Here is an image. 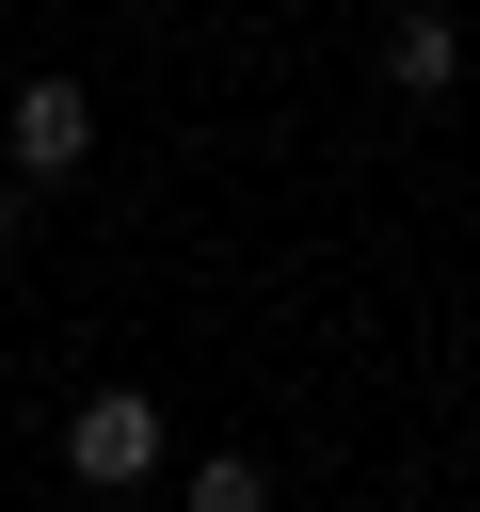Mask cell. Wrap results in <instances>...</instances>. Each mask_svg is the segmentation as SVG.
I'll use <instances>...</instances> for the list:
<instances>
[{
  "label": "cell",
  "instance_id": "obj_4",
  "mask_svg": "<svg viewBox=\"0 0 480 512\" xmlns=\"http://www.w3.org/2000/svg\"><path fill=\"white\" fill-rule=\"evenodd\" d=\"M192 512H272V480H256L240 448H208V464H192Z\"/></svg>",
  "mask_w": 480,
  "mask_h": 512
},
{
  "label": "cell",
  "instance_id": "obj_3",
  "mask_svg": "<svg viewBox=\"0 0 480 512\" xmlns=\"http://www.w3.org/2000/svg\"><path fill=\"white\" fill-rule=\"evenodd\" d=\"M448 64H464L448 16H384V80H400V96H448Z\"/></svg>",
  "mask_w": 480,
  "mask_h": 512
},
{
  "label": "cell",
  "instance_id": "obj_5",
  "mask_svg": "<svg viewBox=\"0 0 480 512\" xmlns=\"http://www.w3.org/2000/svg\"><path fill=\"white\" fill-rule=\"evenodd\" d=\"M96 512H144V496H96Z\"/></svg>",
  "mask_w": 480,
  "mask_h": 512
},
{
  "label": "cell",
  "instance_id": "obj_2",
  "mask_svg": "<svg viewBox=\"0 0 480 512\" xmlns=\"http://www.w3.org/2000/svg\"><path fill=\"white\" fill-rule=\"evenodd\" d=\"M80 160H96V96L80 80H32L16 96V176H80Z\"/></svg>",
  "mask_w": 480,
  "mask_h": 512
},
{
  "label": "cell",
  "instance_id": "obj_1",
  "mask_svg": "<svg viewBox=\"0 0 480 512\" xmlns=\"http://www.w3.org/2000/svg\"><path fill=\"white\" fill-rule=\"evenodd\" d=\"M64 464H80L96 496H144V464H160V400H128V384L80 400V416H64Z\"/></svg>",
  "mask_w": 480,
  "mask_h": 512
}]
</instances>
